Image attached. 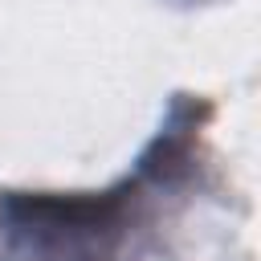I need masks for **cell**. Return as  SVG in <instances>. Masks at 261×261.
<instances>
[{
    "instance_id": "1",
    "label": "cell",
    "mask_w": 261,
    "mask_h": 261,
    "mask_svg": "<svg viewBox=\"0 0 261 261\" xmlns=\"http://www.w3.org/2000/svg\"><path fill=\"white\" fill-rule=\"evenodd\" d=\"M196 118L167 126L139 159L135 175L106 192L82 196H8L0 200V224L12 261H118L135 216L151 200V188L179 175L188 163Z\"/></svg>"
}]
</instances>
